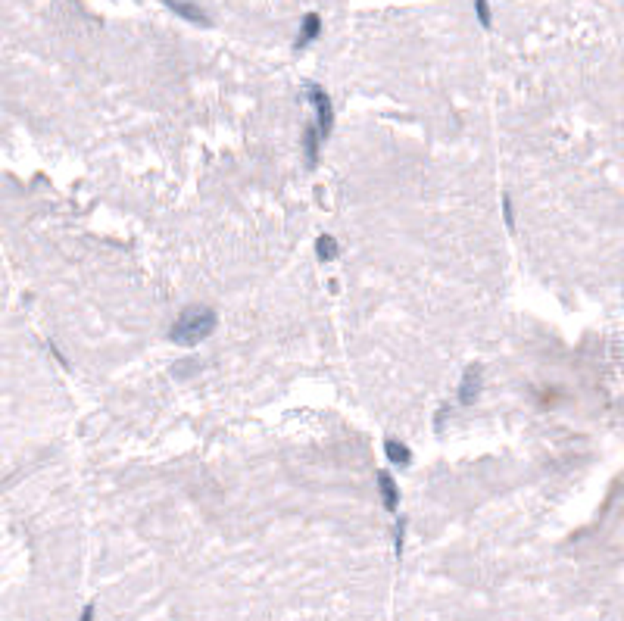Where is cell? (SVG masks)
<instances>
[{
	"mask_svg": "<svg viewBox=\"0 0 624 621\" xmlns=\"http://www.w3.org/2000/svg\"><path fill=\"white\" fill-rule=\"evenodd\" d=\"M216 325H219V316L209 309V306H191V309H185L178 316L169 337L175 344H181V347H194V344L207 341V337L216 331Z\"/></svg>",
	"mask_w": 624,
	"mask_h": 621,
	"instance_id": "6da1fadb",
	"label": "cell"
},
{
	"mask_svg": "<svg viewBox=\"0 0 624 621\" xmlns=\"http://www.w3.org/2000/svg\"><path fill=\"white\" fill-rule=\"evenodd\" d=\"M310 100L315 106V131H319L322 141H325L331 135V128H334V109H331V100L319 84H310Z\"/></svg>",
	"mask_w": 624,
	"mask_h": 621,
	"instance_id": "7a4b0ae2",
	"label": "cell"
},
{
	"mask_svg": "<svg viewBox=\"0 0 624 621\" xmlns=\"http://www.w3.org/2000/svg\"><path fill=\"white\" fill-rule=\"evenodd\" d=\"M478 390H481V366H469V372H465V378L459 384V403L471 406L478 400Z\"/></svg>",
	"mask_w": 624,
	"mask_h": 621,
	"instance_id": "3957f363",
	"label": "cell"
},
{
	"mask_svg": "<svg viewBox=\"0 0 624 621\" xmlns=\"http://www.w3.org/2000/svg\"><path fill=\"white\" fill-rule=\"evenodd\" d=\"M378 487H381L384 509H387V512H397V506H400V487H397V481H393L387 471H381V475H378Z\"/></svg>",
	"mask_w": 624,
	"mask_h": 621,
	"instance_id": "277c9868",
	"label": "cell"
},
{
	"mask_svg": "<svg viewBox=\"0 0 624 621\" xmlns=\"http://www.w3.org/2000/svg\"><path fill=\"white\" fill-rule=\"evenodd\" d=\"M322 35V19L315 13L303 16V26H300V35H297V50H303L306 44H312L315 38Z\"/></svg>",
	"mask_w": 624,
	"mask_h": 621,
	"instance_id": "5b68a950",
	"label": "cell"
},
{
	"mask_svg": "<svg viewBox=\"0 0 624 621\" xmlns=\"http://www.w3.org/2000/svg\"><path fill=\"white\" fill-rule=\"evenodd\" d=\"M165 6H169L172 13H178V16H185V19H191V22H197V26H207V13L200 10V6H194V4H187V0H165Z\"/></svg>",
	"mask_w": 624,
	"mask_h": 621,
	"instance_id": "8992f818",
	"label": "cell"
},
{
	"mask_svg": "<svg viewBox=\"0 0 624 621\" xmlns=\"http://www.w3.org/2000/svg\"><path fill=\"white\" fill-rule=\"evenodd\" d=\"M384 456H387V462H393V466H409V462H412L409 446H403L400 440H393V437L384 440Z\"/></svg>",
	"mask_w": 624,
	"mask_h": 621,
	"instance_id": "52a82bcc",
	"label": "cell"
},
{
	"mask_svg": "<svg viewBox=\"0 0 624 621\" xmlns=\"http://www.w3.org/2000/svg\"><path fill=\"white\" fill-rule=\"evenodd\" d=\"M319 144H322V135L315 128H310V131H306V138H303V150H306V163H310V169L319 166Z\"/></svg>",
	"mask_w": 624,
	"mask_h": 621,
	"instance_id": "ba28073f",
	"label": "cell"
},
{
	"mask_svg": "<svg viewBox=\"0 0 624 621\" xmlns=\"http://www.w3.org/2000/svg\"><path fill=\"white\" fill-rule=\"evenodd\" d=\"M315 253H319L322 263H328V259L337 256V241L331 238V234H322L319 241H315Z\"/></svg>",
	"mask_w": 624,
	"mask_h": 621,
	"instance_id": "9c48e42d",
	"label": "cell"
},
{
	"mask_svg": "<svg viewBox=\"0 0 624 621\" xmlns=\"http://www.w3.org/2000/svg\"><path fill=\"white\" fill-rule=\"evenodd\" d=\"M475 13H478V19H481V26H484V28H491V26H493L491 4H487V0H475Z\"/></svg>",
	"mask_w": 624,
	"mask_h": 621,
	"instance_id": "30bf717a",
	"label": "cell"
},
{
	"mask_svg": "<svg viewBox=\"0 0 624 621\" xmlns=\"http://www.w3.org/2000/svg\"><path fill=\"white\" fill-rule=\"evenodd\" d=\"M503 212H505V225H509V231L515 228V212H512V200H509V194L503 197Z\"/></svg>",
	"mask_w": 624,
	"mask_h": 621,
	"instance_id": "8fae6325",
	"label": "cell"
},
{
	"mask_svg": "<svg viewBox=\"0 0 624 621\" xmlns=\"http://www.w3.org/2000/svg\"><path fill=\"white\" fill-rule=\"evenodd\" d=\"M403 540H406V522H397V556L403 553Z\"/></svg>",
	"mask_w": 624,
	"mask_h": 621,
	"instance_id": "7c38bea8",
	"label": "cell"
},
{
	"mask_svg": "<svg viewBox=\"0 0 624 621\" xmlns=\"http://www.w3.org/2000/svg\"><path fill=\"white\" fill-rule=\"evenodd\" d=\"M78 621H94V606H91V603L84 606V612H82V618H78Z\"/></svg>",
	"mask_w": 624,
	"mask_h": 621,
	"instance_id": "4fadbf2b",
	"label": "cell"
}]
</instances>
